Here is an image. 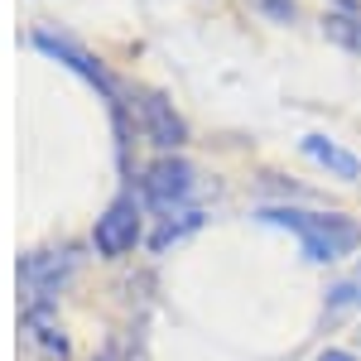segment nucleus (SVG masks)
<instances>
[{"label": "nucleus", "instance_id": "nucleus-2", "mask_svg": "<svg viewBox=\"0 0 361 361\" xmlns=\"http://www.w3.org/2000/svg\"><path fill=\"white\" fill-rule=\"evenodd\" d=\"M29 44H34V49H39L44 58L63 63L68 73H78L87 87H97V92H102V102H106V111H111V126H116V149H121V164H126V145H130L126 111H130V102L121 97V87H116V78L106 73V63H102L97 54H87L78 39H68V34H54V29H34V34H29Z\"/></svg>", "mask_w": 361, "mask_h": 361}, {"label": "nucleus", "instance_id": "nucleus-4", "mask_svg": "<svg viewBox=\"0 0 361 361\" xmlns=\"http://www.w3.org/2000/svg\"><path fill=\"white\" fill-rule=\"evenodd\" d=\"M193 188H197L193 164L178 159V154H164V159H154V164L145 169V178H140V202L154 207V212L188 207V202H193Z\"/></svg>", "mask_w": 361, "mask_h": 361}, {"label": "nucleus", "instance_id": "nucleus-8", "mask_svg": "<svg viewBox=\"0 0 361 361\" xmlns=\"http://www.w3.org/2000/svg\"><path fill=\"white\" fill-rule=\"evenodd\" d=\"M299 149H304L318 169H328L333 178H342V183H357V178H361V159L352 154V149H342L337 140H328V135H304V140H299Z\"/></svg>", "mask_w": 361, "mask_h": 361}, {"label": "nucleus", "instance_id": "nucleus-3", "mask_svg": "<svg viewBox=\"0 0 361 361\" xmlns=\"http://www.w3.org/2000/svg\"><path fill=\"white\" fill-rule=\"evenodd\" d=\"M78 275V250L58 246V250H34L20 260V294H25V308H49L73 284Z\"/></svg>", "mask_w": 361, "mask_h": 361}, {"label": "nucleus", "instance_id": "nucleus-7", "mask_svg": "<svg viewBox=\"0 0 361 361\" xmlns=\"http://www.w3.org/2000/svg\"><path fill=\"white\" fill-rule=\"evenodd\" d=\"M20 361H68V333L58 328L49 308H25L20 313V342H15Z\"/></svg>", "mask_w": 361, "mask_h": 361}, {"label": "nucleus", "instance_id": "nucleus-11", "mask_svg": "<svg viewBox=\"0 0 361 361\" xmlns=\"http://www.w3.org/2000/svg\"><path fill=\"white\" fill-rule=\"evenodd\" d=\"M328 304H333V308H361V265L328 289Z\"/></svg>", "mask_w": 361, "mask_h": 361}, {"label": "nucleus", "instance_id": "nucleus-13", "mask_svg": "<svg viewBox=\"0 0 361 361\" xmlns=\"http://www.w3.org/2000/svg\"><path fill=\"white\" fill-rule=\"evenodd\" d=\"M313 361H357V357H352V352H337V347H328V352H318Z\"/></svg>", "mask_w": 361, "mask_h": 361}, {"label": "nucleus", "instance_id": "nucleus-10", "mask_svg": "<svg viewBox=\"0 0 361 361\" xmlns=\"http://www.w3.org/2000/svg\"><path fill=\"white\" fill-rule=\"evenodd\" d=\"M328 39H337L342 49H352V54H361V15H328Z\"/></svg>", "mask_w": 361, "mask_h": 361}, {"label": "nucleus", "instance_id": "nucleus-1", "mask_svg": "<svg viewBox=\"0 0 361 361\" xmlns=\"http://www.w3.org/2000/svg\"><path fill=\"white\" fill-rule=\"evenodd\" d=\"M265 226H279V231H289L299 250H304V260L313 265H333L342 255H352L361 246V222L352 217H342V212H313V207H260L255 212Z\"/></svg>", "mask_w": 361, "mask_h": 361}, {"label": "nucleus", "instance_id": "nucleus-9", "mask_svg": "<svg viewBox=\"0 0 361 361\" xmlns=\"http://www.w3.org/2000/svg\"><path fill=\"white\" fill-rule=\"evenodd\" d=\"M197 226H202V207H197V202H188V207H169V212H159V222H154V231H149V246L169 250L173 241L193 236Z\"/></svg>", "mask_w": 361, "mask_h": 361}, {"label": "nucleus", "instance_id": "nucleus-12", "mask_svg": "<svg viewBox=\"0 0 361 361\" xmlns=\"http://www.w3.org/2000/svg\"><path fill=\"white\" fill-rule=\"evenodd\" d=\"M250 5H255L260 15H270L275 25H289V20H294V0H250Z\"/></svg>", "mask_w": 361, "mask_h": 361}, {"label": "nucleus", "instance_id": "nucleus-5", "mask_svg": "<svg viewBox=\"0 0 361 361\" xmlns=\"http://www.w3.org/2000/svg\"><path fill=\"white\" fill-rule=\"evenodd\" d=\"M140 217H145V207H140L135 193H121L97 217V226H92V246H97V255H106V260H116V255H126V250H135L140 241Z\"/></svg>", "mask_w": 361, "mask_h": 361}, {"label": "nucleus", "instance_id": "nucleus-6", "mask_svg": "<svg viewBox=\"0 0 361 361\" xmlns=\"http://www.w3.org/2000/svg\"><path fill=\"white\" fill-rule=\"evenodd\" d=\"M130 111H135L140 135L149 140V145H159V149H178V145L188 140L183 116L173 111V102L159 97V92H135V97H130Z\"/></svg>", "mask_w": 361, "mask_h": 361}]
</instances>
